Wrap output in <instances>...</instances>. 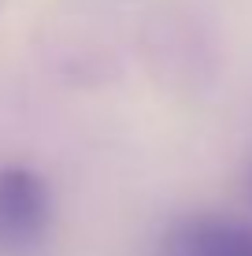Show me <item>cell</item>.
<instances>
[{
    "instance_id": "obj_1",
    "label": "cell",
    "mask_w": 252,
    "mask_h": 256,
    "mask_svg": "<svg viewBox=\"0 0 252 256\" xmlns=\"http://www.w3.org/2000/svg\"><path fill=\"white\" fill-rule=\"evenodd\" d=\"M52 190L33 167H0V256H33L52 234Z\"/></svg>"
},
{
    "instance_id": "obj_2",
    "label": "cell",
    "mask_w": 252,
    "mask_h": 256,
    "mask_svg": "<svg viewBox=\"0 0 252 256\" xmlns=\"http://www.w3.org/2000/svg\"><path fill=\"white\" fill-rule=\"evenodd\" d=\"M160 256H252V223L219 212H193L163 230Z\"/></svg>"
},
{
    "instance_id": "obj_3",
    "label": "cell",
    "mask_w": 252,
    "mask_h": 256,
    "mask_svg": "<svg viewBox=\"0 0 252 256\" xmlns=\"http://www.w3.org/2000/svg\"><path fill=\"white\" fill-rule=\"evenodd\" d=\"M249 197H252V167H249Z\"/></svg>"
}]
</instances>
